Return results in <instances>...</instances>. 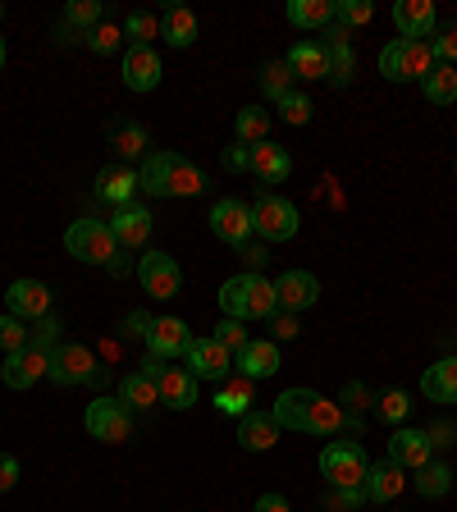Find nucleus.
Masks as SVG:
<instances>
[{
	"mask_svg": "<svg viewBox=\"0 0 457 512\" xmlns=\"http://www.w3.org/2000/svg\"><path fill=\"white\" fill-rule=\"evenodd\" d=\"M28 343H32L28 320H19V316L5 311V316H0V348H5V357H10V352H23Z\"/></svg>",
	"mask_w": 457,
	"mask_h": 512,
	"instance_id": "40",
	"label": "nucleus"
},
{
	"mask_svg": "<svg viewBox=\"0 0 457 512\" xmlns=\"http://www.w3.org/2000/svg\"><path fill=\"white\" fill-rule=\"evenodd\" d=\"M284 64L293 69V78H302V83L330 78V46H320V42H298L293 51L284 55Z\"/></svg>",
	"mask_w": 457,
	"mask_h": 512,
	"instance_id": "23",
	"label": "nucleus"
},
{
	"mask_svg": "<svg viewBox=\"0 0 457 512\" xmlns=\"http://www.w3.org/2000/svg\"><path fill=\"white\" fill-rule=\"evenodd\" d=\"M202 188H206V174L192 160H183L179 151H170V197H197Z\"/></svg>",
	"mask_w": 457,
	"mask_h": 512,
	"instance_id": "33",
	"label": "nucleus"
},
{
	"mask_svg": "<svg viewBox=\"0 0 457 512\" xmlns=\"http://www.w3.org/2000/svg\"><path fill=\"white\" fill-rule=\"evenodd\" d=\"M252 512H293V508H288V499H284V494H261Z\"/></svg>",
	"mask_w": 457,
	"mask_h": 512,
	"instance_id": "55",
	"label": "nucleus"
},
{
	"mask_svg": "<svg viewBox=\"0 0 457 512\" xmlns=\"http://www.w3.org/2000/svg\"><path fill=\"white\" fill-rule=\"evenodd\" d=\"M430 55H435V64H453L457 60V23L453 28H444L435 42H430Z\"/></svg>",
	"mask_w": 457,
	"mask_h": 512,
	"instance_id": "48",
	"label": "nucleus"
},
{
	"mask_svg": "<svg viewBox=\"0 0 457 512\" xmlns=\"http://www.w3.org/2000/svg\"><path fill=\"white\" fill-rule=\"evenodd\" d=\"M270 416L279 421V430H298V435H339L348 426V412L316 389H284Z\"/></svg>",
	"mask_w": 457,
	"mask_h": 512,
	"instance_id": "1",
	"label": "nucleus"
},
{
	"mask_svg": "<svg viewBox=\"0 0 457 512\" xmlns=\"http://www.w3.org/2000/svg\"><path fill=\"white\" fill-rule=\"evenodd\" d=\"M366 503H394L398 494L407 490V471L403 467H394V462L384 458V462H375L371 471H366Z\"/></svg>",
	"mask_w": 457,
	"mask_h": 512,
	"instance_id": "24",
	"label": "nucleus"
},
{
	"mask_svg": "<svg viewBox=\"0 0 457 512\" xmlns=\"http://www.w3.org/2000/svg\"><path fill=\"white\" fill-rule=\"evenodd\" d=\"M330 508H366V490H334L330 494Z\"/></svg>",
	"mask_w": 457,
	"mask_h": 512,
	"instance_id": "53",
	"label": "nucleus"
},
{
	"mask_svg": "<svg viewBox=\"0 0 457 512\" xmlns=\"http://www.w3.org/2000/svg\"><path fill=\"white\" fill-rule=\"evenodd\" d=\"M119 403H128L133 412H142V407H156L160 403V384L151 380V375H142V371L124 375V380H119Z\"/></svg>",
	"mask_w": 457,
	"mask_h": 512,
	"instance_id": "32",
	"label": "nucleus"
},
{
	"mask_svg": "<svg viewBox=\"0 0 457 512\" xmlns=\"http://www.w3.org/2000/svg\"><path fill=\"white\" fill-rule=\"evenodd\" d=\"M435 69V55H430V42H403V37H394V42L380 51V74L389 78V83H421V78Z\"/></svg>",
	"mask_w": 457,
	"mask_h": 512,
	"instance_id": "6",
	"label": "nucleus"
},
{
	"mask_svg": "<svg viewBox=\"0 0 457 512\" xmlns=\"http://www.w3.org/2000/svg\"><path fill=\"white\" fill-rule=\"evenodd\" d=\"M133 192H138V174L128 170V165H106V170L96 174V197H106V202L128 206Z\"/></svg>",
	"mask_w": 457,
	"mask_h": 512,
	"instance_id": "26",
	"label": "nucleus"
},
{
	"mask_svg": "<svg viewBox=\"0 0 457 512\" xmlns=\"http://www.w3.org/2000/svg\"><path fill=\"white\" fill-rule=\"evenodd\" d=\"M55 339H60V320L55 316H42L37 325H32V348H55Z\"/></svg>",
	"mask_w": 457,
	"mask_h": 512,
	"instance_id": "49",
	"label": "nucleus"
},
{
	"mask_svg": "<svg viewBox=\"0 0 457 512\" xmlns=\"http://www.w3.org/2000/svg\"><path fill=\"white\" fill-rule=\"evenodd\" d=\"M147 325H151V316H142V311H133V316L124 320V334H147Z\"/></svg>",
	"mask_w": 457,
	"mask_h": 512,
	"instance_id": "57",
	"label": "nucleus"
},
{
	"mask_svg": "<svg viewBox=\"0 0 457 512\" xmlns=\"http://www.w3.org/2000/svg\"><path fill=\"white\" fill-rule=\"evenodd\" d=\"M421 87H426V96L435 101V106H453V101H457V74H453V64H435V69L421 78Z\"/></svg>",
	"mask_w": 457,
	"mask_h": 512,
	"instance_id": "37",
	"label": "nucleus"
},
{
	"mask_svg": "<svg viewBox=\"0 0 457 512\" xmlns=\"http://www.w3.org/2000/svg\"><path fill=\"white\" fill-rule=\"evenodd\" d=\"M430 458H435V448H430L426 430H394V435H389V462H394V467H403L407 476H412V471H421Z\"/></svg>",
	"mask_w": 457,
	"mask_h": 512,
	"instance_id": "17",
	"label": "nucleus"
},
{
	"mask_svg": "<svg viewBox=\"0 0 457 512\" xmlns=\"http://www.w3.org/2000/svg\"><path fill=\"white\" fill-rule=\"evenodd\" d=\"M426 435H430V448H448L457 439V430L453 426H435V430H426Z\"/></svg>",
	"mask_w": 457,
	"mask_h": 512,
	"instance_id": "56",
	"label": "nucleus"
},
{
	"mask_svg": "<svg viewBox=\"0 0 457 512\" xmlns=\"http://www.w3.org/2000/svg\"><path fill=\"white\" fill-rule=\"evenodd\" d=\"M261 92L270 96V101H284L288 92H293V83H298V78H293V69H288L284 60H270V64H261Z\"/></svg>",
	"mask_w": 457,
	"mask_h": 512,
	"instance_id": "38",
	"label": "nucleus"
},
{
	"mask_svg": "<svg viewBox=\"0 0 457 512\" xmlns=\"http://www.w3.org/2000/svg\"><path fill=\"white\" fill-rule=\"evenodd\" d=\"M375 412H380L384 421H403V416L412 412V398H407L403 389H384V394H380V407H375Z\"/></svg>",
	"mask_w": 457,
	"mask_h": 512,
	"instance_id": "46",
	"label": "nucleus"
},
{
	"mask_svg": "<svg viewBox=\"0 0 457 512\" xmlns=\"http://www.w3.org/2000/svg\"><path fill=\"white\" fill-rule=\"evenodd\" d=\"M366 471H371V458H366L362 444H352V439H330V444L320 448V476L330 480L334 490H362Z\"/></svg>",
	"mask_w": 457,
	"mask_h": 512,
	"instance_id": "3",
	"label": "nucleus"
},
{
	"mask_svg": "<svg viewBox=\"0 0 457 512\" xmlns=\"http://www.w3.org/2000/svg\"><path fill=\"white\" fill-rule=\"evenodd\" d=\"M275 302H279V311H288V316L316 307L320 302V279L307 275V270H288V275L275 279Z\"/></svg>",
	"mask_w": 457,
	"mask_h": 512,
	"instance_id": "13",
	"label": "nucleus"
},
{
	"mask_svg": "<svg viewBox=\"0 0 457 512\" xmlns=\"http://www.w3.org/2000/svg\"><path fill=\"white\" fill-rule=\"evenodd\" d=\"M138 284L147 288L151 298L170 302V298H179L183 270H179V261H174V256H165V252H142V261H138Z\"/></svg>",
	"mask_w": 457,
	"mask_h": 512,
	"instance_id": "8",
	"label": "nucleus"
},
{
	"mask_svg": "<svg viewBox=\"0 0 457 512\" xmlns=\"http://www.w3.org/2000/svg\"><path fill=\"white\" fill-rule=\"evenodd\" d=\"M252 384L256 380H247V375H229V384L215 394V407H220L224 416H247V412H252V403H256Z\"/></svg>",
	"mask_w": 457,
	"mask_h": 512,
	"instance_id": "31",
	"label": "nucleus"
},
{
	"mask_svg": "<svg viewBox=\"0 0 457 512\" xmlns=\"http://www.w3.org/2000/svg\"><path fill=\"white\" fill-rule=\"evenodd\" d=\"M142 339H147V352H151V357L170 362V357H183V352H188L192 330L183 325L179 316H156V320L147 325V334H142Z\"/></svg>",
	"mask_w": 457,
	"mask_h": 512,
	"instance_id": "12",
	"label": "nucleus"
},
{
	"mask_svg": "<svg viewBox=\"0 0 457 512\" xmlns=\"http://www.w3.org/2000/svg\"><path fill=\"white\" fill-rule=\"evenodd\" d=\"M124 37H128V46H151V37H160V19H156V14H147V10L128 14V19H124Z\"/></svg>",
	"mask_w": 457,
	"mask_h": 512,
	"instance_id": "41",
	"label": "nucleus"
},
{
	"mask_svg": "<svg viewBox=\"0 0 457 512\" xmlns=\"http://www.w3.org/2000/svg\"><path fill=\"white\" fill-rule=\"evenodd\" d=\"M96 375V362H92V352L83 348V343H55L51 348V380L55 384H83Z\"/></svg>",
	"mask_w": 457,
	"mask_h": 512,
	"instance_id": "14",
	"label": "nucleus"
},
{
	"mask_svg": "<svg viewBox=\"0 0 457 512\" xmlns=\"http://www.w3.org/2000/svg\"><path fill=\"white\" fill-rule=\"evenodd\" d=\"M83 426H87V435L101 439V444H124V439L133 435V407L119 403V398H96V403H87Z\"/></svg>",
	"mask_w": 457,
	"mask_h": 512,
	"instance_id": "7",
	"label": "nucleus"
},
{
	"mask_svg": "<svg viewBox=\"0 0 457 512\" xmlns=\"http://www.w3.org/2000/svg\"><path fill=\"white\" fill-rule=\"evenodd\" d=\"M5 307L19 320H42V316H51V288L42 279H14L5 288Z\"/></svg>",
	"mask_w": 457,
	"mask_h": 512,
	"instance_id": "15",
	"label": "nucleus"
},
{
	"mask_svg": "<svg viewBox=\"0 0 457 512\" xmlns=\"http://www.w3.org/2000/svg\"><path fill=\"white\" fill-rule=\"evenodd\" d=\"M234 366L238 375L247 380H270L279 371V343L275 339H247V348L234 352Z\"/></svg>",
	"mask_w": 457,
	"mask_h": 512,
	"instance_id": "18",
	"label": "nucleus"
},
{
	"mask_svg": "<svg viewBox=\"0 0 457 512\" xmlns=\"http://www.w3.org/2000/svg\"><path fill=\"white\" fill-rule=\"evenodd\" d=\"M14 485H19V462H14L10 453H0V494L14 490Z\"/></svg>",
	"mask_w": 457,
	"mask_h": 512,
	"instance_id": "54",
	"label": "nucleus"
},
{
	"mask_svg": "<svg viewBox=\"0 0 457 512\" xmlns=\"http://www.w3.org/2000/svg\"><path fill=\"white\" fill-rule=\"evenodd\" d=\"M160 37L170 46H179V51L192 46L197 42V14L183 10V5H165V10H160Z\"/></svg>",
	"mask_w": 457,
	"mask_h": 512,
	"instance_id": "28",
	"label": "nucleus"
},
{
	"mask_svg": "<svg viewBox=\"0 0 457 512\" xmlns=\"http://www.w3.org/2000/svg\"><path fill=\"white\" fill-rule=\"evenodd\" d=\"M224 170H252V147H243V142H238V147H224Z\"/></svg>",
	"mask_w": 457,
	"mask_h": 512,
	"instance_id": "52",
	"label": "nucleus"
},
{
	"mask_svg": "<svg viewBox=\"0 0 457 512\" xmlns=\"http://www.w3.org/2000/svg\"><path fill=\"white\" fill-rule=\"evenodd\" d=\"M119 42H124V32H119L115 23H96V28L87 32V46H92L96 55H115Z\"/></svg>",
	"mask_w": 457,
	"mask_h": 512,
	"instance_id": "44",
	"label": "nucleus"
},
{
	"mask_svg": "<svg viewBox=\"0 0 457 512\" xmlns=\"http://www.w3.org/2000/svg\"><path fill=\"white\" fill-rule=\"evenodd\" d=\"M238 256H243V266H247V275H256V270L266 266L270 261V252H266V243H252V238H247L243 247H238Z\"/></svg>",
	"mask_w": 457,
	"mask_h": 512,
	"instance_id": "50",
	"label": "nucleus"
},
{
	"mask_svg": "<svg viewBox=\"0 0 457 512\" xmlns=\"http://www.w3.org/2000/svg\"><path fill=\"white\" fill-rule=\"evenodd\" d=\"M211 234L220 238V243H229V247H243L247 238H256L252 206L238 202V197H220V202L211 206Z\"/></svg>",
	"mask_w": 457,
	"mask_h": 512,
	"instance_id": "9",
	"label": "nucleus"
},
{
	"mask_svg": "<svg viewBox=\"0 0 457 512\" xmlns=\"http://www.w3.org/2000/svg\"><path fill=\"white\" fill-rule=\"evenodd\" d=\"M375 10L366 5V0H334V23H343V28H362V23H371Z\"/></svg>",
	"mask_w": 457,
	"mask_h": 512,
	"instance_id": "42",
	"label": "nucleus"
},
{
	"mask_svg": "<svg viewBox=\"0 0 457 512\" xmlns=\"http://www.w3.org/2000/svg\"><path fill=\"white\" fill-rule=\"evenodd\" d=\"M110 147H115V156L119 160H147V147H151V138H147V128L142 124H133V119H119V124H110Z\"/></svg>",
	"mask_w": 457,
	"mask_h": 512,
	"instance_id": "29",
	"label": "nucleus"
},
{
	"mask_svg": "<svg viewBox=\"0 0 457 512\" xmlns=\"http://www.w3.org/2000/svg\"><path fill=\"white\" fill-rule=\"evenodd\" d=\"M138 188L147 197H170V151H147L138 170Z\"/></svg>",
	"mask_w": 457,
	"mask_h": 512,
	"instance_id": "30",
	"label": "nucleus"
},
{
	"mask_svg": "<svg viewBox=\"0 0 457 512\" xmlns=\"http://www.w3.org/2000/svg\"><path fill=\"white\" fill-rule=\"evenodd\" d=\"M352 69H357V60H352V42L330 46V83L334 87H348L352 83Z\"/></svg>",
	"mask_w": 457,
	"mask_h": 512,
	"instance_id": "43",
	"label": "nucleus"
},
{
	"mask_svg": "<svg viewBox=\"0 0 457 512\" xmlns=\"http://www.w3.org/2000/svg\"><path fill=\"white\" fill-rule=\"evenodd\" d=\"M270 334H275V339H298V334H302L298 316H288V311H275V316H270Z\"/></svg>",
	"mask_w": 457,
	"mask_h": 512,
	"instance_id": "51",
	"label": "nucleus"
},
{
	"mask_svg": "<svg viewBox=\"0 0 457 512\" xmlns=\"http://www.w3.org/2000/svg\"><path fill=\"white\" fill-rule=\"evenodd\" d=\"M101 23V0H69V10H64V32L69 28H83V37Z\"/></svg>",
	"mask_w": 457,
	"mask_h": 512,
	"instance_id": "39",
	"label": "nucleus"
},
{
	"mask_svg": "<svg viewBox=\"0 0 457 512\" xmlns=\"http://www.w3.org/2000/svg\"><path fill=\"white\" fill-rule=\"evenodd\" d=\"M279 115H284L288 124H307V119H311V101L302 92H288L284 101H279Z\"/></svg>",
	"mask_w": 457,
	"mask_h": 512,
	"instance_id": "47",
	"label": "nucleus"
},
{
	"mask_svg": "<svg viewBox=\"0 0 457 512\" xmlns=\"http://www.w3.org/2000/svg\"><path fill=\"white\" fill-rule=\"evenodd\" d=\"M220 307H224V316H234V320H270L279 311L275 284H270L266 275H234V279H224Z\"/></svg>",
	"mask_w": 457,
	"mask_h": 512,
	"instance_id": "2",
	"label": "nucleus"
},
{
	"mask_svg": "<svg viewBox=\"0 0 457 512\" xmlns=\"http://www.w3.org/2000/svg\"><path fill=\"white\" fill-rule=\"evenodd\" d=\"M252 229L261 234V243H288V238H298L302 215H298V206L288 202V197L261 192L256 206H252Z\"/></svg>",
	"mask_w": 457,
	"mask_h": 512,
	"instance_id": "4",
	"label": "nucleus"
},
{
	"mask_svg": "<svg viewBox=\"0 0 457 512\" xmlns=\"http://www.w3.org/2000/svg\"><path fill=\"white\" fill-rule=\"evenodd\" d=\"M64 247H69V256L83 261V266H106L110 256L119 252V243H115L106 220H74L64 229Z\"/></svg>",
	"mask_w": 457,
	"mask_h": 512,
	"instance_id": "5",
	"label": "nucleus"
},
{
	"mask_svg": "<svg viewBox=\"0 0 457 512\" xmlns=\"http://www.w3.org/2000/svg\"><path fill=\"white\" fill-rule=\"evenodd\" d=\"M183 362L192 366L197 380H229V371H234V352L224 348L220 339H192L188 352H183Z\"/></svg>",
	"mask_w": 457,
	"mask_h": 512,
	"instance_id": "10",
	"label": "nucleus"
},
{
	"mask_svg": "<svg viewBox=\"0 0 457 512\" xmlns=\"http://www.w3.org/2000/svg\"><path fill=\"white\" fill-rule=\"evenodd\" d=\"M288 23H293V28H330L334 0H293V5H288Z\"/></svg>",
	"mask_w": 457,
	"mask_h": 512,
	"instance_id": "34",
	"label": "nucleus"
},
{
	"mask_svg": "<svg viewBox=\"0 0 457 512\" xmlns=\"http://www.w3.org/2000/svg\"><path fill=\"white\" fill-rule=\"evenodd\" d=\"M110 234H115L119 247H142L151 238V206H138V202H128V206H115V215H110Z\"/></svg>",
	"mask_w": 457,
	"mask_h": 512,
	"instance_id": "16",
	"label": "nucleus"
},
{
	"mask_svg": "<svg viewBox=\"0 0 457 512\" xmlns=\"http://www.w3.org/2000/svg\"><path fill=\"white\" fill-rule=\"evenodd\" d=\"M288 170H293V156H288L284 147H275V142H261V147H252V174L261 183H284Z\"/></svg>",
	"mask_w": 457,
	"mask_h": 512,
	"instance_id": "27",
	"label": "nucleus"
},
{
	"mask_svg": "<svg viewBox=\"0 0 457 512\" xmlns=\"http://www.w3.org/2000/svg\"><path fill=\"white\" fill-rule=\"evenodd\" d=\"M421 394H426L430 403H457V357H439L435 366H426Z\"/></svg>",
	"mask_w": 457,
	"mask_h": 512,
	"instance_id": "25",
	"label": "nucleus"
},
{
	"mask_svg": "<svg viewBox=\"0 0 457 512\" xmlns=\"http://www.w3.org/2000/svg\"><path fill=\"white\" fill-rule=\"evenodd\" d=\"M124 83H128V92H156L160 55L151 46H128L124 51Z\"/></svg>",
	"mask_w": 457,
	"mask_h": 512,
	"instance_id": "19",
	"label": "nucleus"
},
{
	"mask_svg": "<svg viewBox=\"0 0 457 512\" xmlns=\"http://www.w3.org/2000/svg\"><path fill=\"white\" fill-rule=\"evenodd\" d=\"M106 270H110L115 279H124V275H128V256H119V252H115V256L106 261Z\"/></svg>",
	"mask_w": 457,
	"mask_h": 512,
	"instance_id": "58",
	"label": "nucleus"
},
{
	"mask_svg": "<svg viewBox=\"0 0 457 512\" xmlns=\"http://www.w3.org/2000/svg\"><path fill=\"white\" fill-rule=\"evenodd\" d=\"M234 133H238V142H243V147H261V142H270V115L261 106L238 110Z\"/></svg>",
	"mask_w": 457,
	"mask_h": 512,
	"instance_id": "36",
	"label": "nucleus"
},
{
	"mask_svg": "<svg viewBox=\"0 0 457 512\" xmlns=\"http://www.w3.org/2000/svg\"><path fill=\"white\" fill-rule=\"evenodd\" d=\"M42 375H51V352L46 348H23V352H10L5 357V366H0V380H5V389H32V384L42 380Z\"/></svg>",
	"mask_w": 457,
	"mask_h": 512,
	"instance_id": "11",
	"label": "nucleus"
},
{
	"mask_svg": "<svg viewBox=\"0 0 457 512\" xmlns=\"http://www.w3.org/2000/svg\"><path fill=\"white\" fill-rule=\"evenodd\" d=\"M156 384H160V403L174 407V412H188L197 403V375L183 371V366H160Z\"/></svg>",
	"mask_w": 457,
	"mask_h": 512,
	"instance_id": "21",
	"label": "nucleus"
},
{
	"mask_svg": "<svg viewBox=\"0 0 457 512\" xmlns=\"http://www.w3.org/2000/svg\"><path fill=\"white\" fill-rule=\"evenodd\" d=\"M412 485L426 494V499H444V494L453 490V471H448V462H435V458H430L421 471H412Z\"/></svg>",
	"mask_w": 457,
	"mask_h": 512,
	"instance_id": "35",
	"label": "nucleus"
},
{
	"mask_svg": "<svg viewBox=\"0 0 457 512\" xmlns=\"http://www.w3.org/2000/svg\"><path fill=\"white\" fill-rule=\"evenodd\" d=\"M0 69H5V37H0Z\"/></svg>",
	"mask_w": 457,
	"mask_h": 512,
	"instance_id": "59",
	"label": "nucleus"
},
{
	"mask_svg": "<svg viewBox=\"0 0 457 512\" xmlns=\"http://www.w3.org/2000/svg\"><path fill=\"white\" fill-rule=\"evenodd\" d=\"M211 339H220V343H224V348H229V352H238V348H247V339H252V334L243 330V320L224 316L220 325H215V334H211Z\"/></svg>",
	"mask_w": 457,
	"mask_h": 512,
	"instance_id": "45",
	"label": "nucleus"
},
{
	"mask_svg": "<svg viewBox=\"0 0 457 512\" xmlns=\"http://www.w3.org/2000/svg\"><path fill=\"white\" fill-rule=\"evenodd\" d=\"M394 23H398V37L403 42H421L435 32V5L430 0H398L394 5Z\"/></svg>",
	"mask_w": 457,
	"mask_h": 512,
	"instance_id": "20",
	"label": "nucleus"
},
{
	"mask_svg": "<svg viewBox=\"0 0 457 512\" xmlns=\"http://www.w3.org/2000/svg\"><path fill=\"white\" fill-rule=\"evenodd\" d=\"M238 444L247 448V453H270V448L279 444V421L270 412H247L238 416Z\"/></svg>",
	"mask_w": 457,
	"mask_h": 512,
	"instance_id": "22",
	"label": "nucleus"
}]
</instances>
